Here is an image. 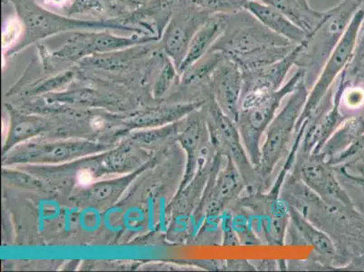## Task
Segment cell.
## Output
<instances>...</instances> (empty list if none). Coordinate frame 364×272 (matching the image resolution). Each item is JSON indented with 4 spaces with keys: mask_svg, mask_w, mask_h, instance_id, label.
<instances>
[{
    "mask_svg": "<svg viewBox=\"0 0 364 272\" xmlns=\"http://www.w3.org/2000/svg\"><path fill=\"white\" fill-rule=\"evenodd\" d=\"M291 216H292V221L296 231L299 232L301 236L307 244L312 245L320 253L326 255V256H333L334 254L333 244L326 234L313 227L309 221L301 216L299 212L293 210L291 211Z\"/></svg>",
    "mask_w": 364,
    "mask_h": 272,
    "instance_id": "18",
    "label": "cell"
},
{
    "mask_svg": "<svg viewBox=\"0 0 364 272\" xmlns=\"http://www.w3.org/2000/svg\"><path fill=\"white\" fill-rule=\"evenodd\" d=\"M279 9L280 12L306 33H311L323 21L326 11H319L310 6L309 0H260Z\"/></svg>",
    "mask_w": 364,
    "mask_h": 272,
    "instance_id": "15",
    "label": "cell"
},
{
    "mask_svg": "<svg viewBox=\"0 0 364 272\" xmlns=\"http://www.w3.org/2000/svg\"><path fill=\"white\" fill-rule=\"evenodd\" d=\"M208 18L210 15L191 2L178 9L172 16L159 43L162 51L173 61L178 69L184 61L194 35Z\"/></svg>",
    "mask_w": 364,
    "mask_h": 272,
    "instance_id": "8",
    "label": "cell"
},
{
    "mask_svg": "<svg viewBox=\"0 0 364 272\" xmlns=\"http://www.w3.org/2000/svg\"><path fill=\"white\" fill-rule=\"evenodd\" d=\"M309 88L303 81L291 94L289 100L274 116L267 129V137L261 147L260 170L263 180H267L287 151L296 132L297 122L306 105Z\"/></svg>",
    "mask_w": 364,
    "mask_h": 272,
    "instance_id": "4",
    "label": "cell"
},
{
    "mask_svg": "<svg viewBox=\"0 0 364 272\" xmlns=\"http://www.w3.org/2000/svg\"><path fill=\"white\" fill-rule=\"evenodd\" d=\"M227 158V165L220 172L215 187L213 211L223 210L226 204L240 195L246 184L236 164L230 157Z\"/></svg>",
    "mask_w": 364,
    "mask_h": 272,
    "instance_id": "16",
    "label": "cell"
},
{
    "mask_svg": "<svg viewBox=\"0 0 364 272\" xmlns=\"http://www.w3.org/2000/svg\"><path fill=\"white\" fill-rule=\"evenodd\" d=\"M360 8H363V9H364V0H363V2H362V6H360Z\"/></svg>",
    "mask_w": 364,
    "mask_h": 272,
    "instance_id": "22",
    "label": "cell"
},
{
    "mask_svg": "<svg viewBox=\"0 0 364 272\" xmlns=\"http://www.w3.org/2000/svg\"><path fill=\"white\" fill-rule=\"evenodd\" d=\"M363 28H364V24H363Z\"/></svg>",
    "mask_w": 364,
    "mask_h": 272,
    "instance_id": "23",
    "label": "cell"
},
{
    "mask_svg": "<svg viewBox=\"0 0 364 272\" xmlns=\"http://www.w3.org/2000/svg\"><path fill=\"white\" fill-rule=\"evenodd\" d=\"M245 9L269 31L287 39L294 45L300 44L309 36V33L294 24L279 9L260 0H250L245 6Z\"/></svg>",
    "mask_w": 364,
    "mask_h": 272,
    "instance_id": "12",
    "label": "cell"
},
{
    "mask_svg": "<svg viewBox=\"0 0 364 272\" xmlns=\"http://www.w3.org/2000/svg\"><path fill=\"white\" fill-rule=\"evenodd\" d=\"M118 4L124 9L127 14L130 15L132 12L140 9L141 6L147 4L151 0H117Z\"/></svg>",
    "mask_w": 364,
    "mask_h": 272,
    "instance_id": "21",
    "label": "cell"
},
{
    "mask_svg": "<svg viewBox=\"0 0 364 272\" xmlns=\"http://www.w3.org/2000/svg\"><path fill=\"white\" fill-rule=\"evenodd\" d=\"M364 24V9L360 8L353 16L348 28L341 38L339 44L334 49L328 61L323 66L318 78L314 82L313 88L311 89L307 96L306 105L297 122L296 132L302 126L309 116L322 104L327 93L332 88L333 82L336 80L344 69L348 66L352 58L354 48L358 41L360 31Z\"/></svg>",
    "mask_w": 364,
    "mask_h": 272,
    "instance_id": "6",
    "label": "cell"
},
{
    "mask_svg": "<svg viewBox=\"0 0 364 272\" xmlns=\"http://www.w3.org/2000/svg\"><path fill=\"white\" fill-rule=\"evenodd\" d=\"M250 0H191L194 6L210 16L231 15L242 11Z\"/></svg>",
    "mask_w": 364,
    "mask_h": 272,
    "instance_id": "19",
    "label": "cell"
},
{
    "mask_svg": "<svg viewBox=\"0 0 364 272\" xmlns=\"http://www.w3.org/2000/svg\"><path fill=\"white\" fill-rule=\"evenodd\" d=\"M294 46L244 9L226 15L223 34L210 51L223 53L236 61L241 70L250 71L280 61Z\"/></svg>",
    "mask_w": 364,
    "mask_h": 272,
    "instance_id": "1",
    "label": "cell"
},
{
    "mask_svg": "<svg viewBox=\"0 0 364 272\" xmlns=\"http://www.w3.org/2000/svg\"><path fill=\"white\" fill-rule=\"evenodd\" d=\"M225 24H226V15L210 16V18L194 35L178 70L184 72L204 58L220 38Z\"/></svg>",
    "mask_w": 364,
    "mask_h": 272,
    "instance_id": "14",
    "label": "cell"
},
{
    "mask_svg": "<svg viewBox=\"0 0 364 272\" xmlns=\"http://www.w3.org/2000/svg\"><path fill=\"white\" fill-rule=\"evenodd\" d=\"M344 81L364 83V28L360 33L352 58L341 74Z\"/></svg>",
    "mask_w": 364,
    "mask_h": 272,
    "instance_id": "20",
    "label": "cell"
},
{
    "mask_svg": "<svg viewBox=\"0 0 364 272\" xmlns=\"http://www.w3.org/2000/svg\"><path fill=\"white\" fill-rule=\"evenodd\" d=\"M321 158L310 159L304 162L300 169L301 177L309 187L323 197L334 199L343 202L346 206L352 208V202L346 192L334 179L332 172L326 167Z\"/></svg>",
    "mask_w": 364,
    "mask_h": 272,
    "instance_id": "13",
    "label": "cell"
},
{
    "mask_svg": "<svg viewBox=\"0 0 364 272\" xmlns=\"http://www.w3.org/2000/svg\"><path fill=\"white\" fill-rule=\"evenodd\" d=\"M8 1L14 6L16 18L21 21L23 28L21 38L6 51L8 56L18 54L36 43L65 32L120 31L132 34L151 35L132 24L128 18L79 19L49 11L43 8L36 0Z\"/></svg>",
    "mask_w": 364,
    "mask_h": 272,
    "instance_id": "2",
    "label": "cell"
},
{
    "mask_svg": "<svg viewBox=\"0 0 364 272\" xmlns=\"http://www.w3.org/2000/svg\"><path fill=\"white\" fill-rule=\"evenodd\" d=\"M191 0H151L128 16L132 24L149 34L156 36L159 41L174 13Z\"/></svg>",
    "mask_w": 364,
    "mask_h": 272,
    "instance_id": "11",
    "label": "cell"
},
{
    "mask_svg": "<svg viewBox=\"0 0 364 272\" xmlns=\"http://www.w3.org/2000/svg\"><path fill=\"white\" fill-rule=\"evenodd\" d=\"M213 116V138L220 155H226L236 164L246 184H253L255 167L245 149L236 122L224 114L213 96L210 98Z\"/></svg>",
    "mask_w": 364,
    "mask_h": 272,
    "instance_id": "9",
    "label": "cell"
},
{
    "mask_svg": "<svg viewBox=\"0 0 364 272\" xmlns=\"http://www.w3.org/2000/svg\"><path fill=\"white\" fill-rule=\"evenodd\" d=\"M154 42H159L156 36L132 34L122 36L112 34L110 31H76L73 32L70 38L50 54L53 58L78 61L89 56Z\"/></svg>",
    "mask_w": 364,
    "mask_h": 272,
    "instance_id": "7",
    "label": "cell"
},
{
    "mask_svg": "<svg viewBox=\"0 0 364 272\" xmlns=\"http://www.w3.org/2000/svg\"><path fill=\"white\" fill-rule=\"evenodd\" d=\"M304 81L302 69L293 75L286 85L279 90L264 98L263 101L246 109H240L237 125L245 149L255 167L258 169L261 158V138L273 121L282 100L287 95L292 94L299 85Z\"/></svg>",
    "mask_w": 364,
    "mask_h": 272,
    "instance_id": "5",
    "label": "cell"
},
{
    "mask_svg": "<svg viewBox=\"0 0 364 272\" xmlns=\"http://www.w3.org/2000/svg\"><path fill=\"white\" fill-rule=\"evenodd\" d=\"M65 15L95 16L97 19H127L129 14L117 0H71Z\"/></svg>",
    "mask_w": 364,
    "mask_h": 272,
    "instance_id": "17",
    "label": "cell"
},
{
    "mask_svg": "<svg viewBox=\"0 0 364 272\" xmlns=\"http://www.w3.org/2000/svg\"><path fill=\"white\" fill-rule=\"evenodd\" d=\"M360 5L356 0H341L326 11L320 24L301 44L296 66L304 73L307 88L318 78L321 71L343 38Z\"/></svg>",
    "mask_w": 364,
    "mask_h": 272,
    "instance_id": "3",
    "label": "cell"
},
{
    "mask_svg": "<svg viewBox=\"0 0 364 272\" xmlns=\"http://www.w3.org/2000/svg\"><path fill=\"white\" fill-rule=\"evenodd\" d=\"M242 89L243 72L240 66L224 55L211 75L210 93L221 111L236 124L240 116Z\"/></svg>",
    "mask_w": 364,
    "mask_h": 272,
    "instance_id": "10",
    "label": "cell"
}]
</instances>
